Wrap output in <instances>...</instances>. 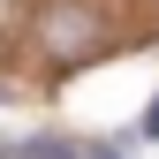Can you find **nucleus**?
<instances>
[{"label":"nucleus","mask_w":159,"mask_h":159,"mask_svg":"<svg viewBox=\"0 0 159 159\" xmlns=\"http://www.w3.org/2000/svg\"><path fill=\"white\" fill-rule=\"evenodd\" d=\"M38 46H46L53 68H76L106 46V15L84 8V0H53V8H38Z\"/></svg>","instance_id":"f257e3e1"},{"label":"nucleus","mask_w":159,"mask_h":159,"mask_svg":"<svg viewBox=\"0 0 159 159\" xmlns=\"http://www.w3.org/2000/svg\"><path fill=\"white\" fill-rule=\"evenodd\" d=\"M15 159H76L68 136H30V144H15Z\"/></svg>","instance_id":"f03ea898"},{"label":"nucleus","mask_w":159,"mask_h":159,"mask_svg":"<svg viewBox=\"0 0 159 159\" xmlns=\"http://www.w3.org/2000/svg\"><path fill=\"white\" fill-rule=\"evenodd\" d=\"M84 159H129V152H121V144H98V152H84Z\"/></svg>","instance_id":"7ed1b4c3"},{"label":"nucleus","mask_w":159,"mask_h":159,"mask_svg":"<svg viewBox=\"0 0 159 159\" xmlns=\"http://www.w3.org/2000/svg\"><path fill=\"white\" fill-rule=\"evenodd\" d=\"M144 136H159V98H152V114H144Z\"/></svg>","instance_id":"20e7f679"}]
</instances>
